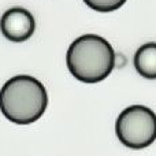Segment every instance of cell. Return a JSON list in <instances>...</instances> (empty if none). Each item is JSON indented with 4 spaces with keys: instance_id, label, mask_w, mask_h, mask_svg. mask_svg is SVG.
<instances>
[{
    "instance_id": "obj_1",
    "label": "cell",
    "mask_w": 156,
    "mask_h": 156,
    "mask_svg": "<svg viewBox=\"0 0 156 156\" xmlns=\"http://www.w3.org/2000/svg\"><path fill=\"white\" fill-rule=\"evenodd\" d=\"M47 107L45 86L32 76H15L5 81L0 89V111L12 123H34L43 116Z\"/></svg>"
},
{
    "instance_id": "obj_2",
    "label": "cell",
    "mask_w": 156,
    "mask_h": 156,
    "mask_svg": "<svg viewBox=\"0 0 156 156\" xmlns=\"http://www.w3.org/2000/svg\"><path fill=\"white\" fill-rule=\"evenodd\" d=\"M116 55L112 45L97 34H83L70 44L66 54L67 69L83 83H97L112 73Z\"/></svg>"
},
{
    "instance_id": "obj_3",
    "label": "cell",
    "mask_w": 156,
    "mask_h": 156,
    "mask_svg": "<svg viewBox=\"0 0 156 156\" xmlns=\"http://www.w3.org/2000/svg\"><path fill=\"white\" fill-rule=\"evenodd\" d=\"M115 133L127 148H147L156 140V114L141 104L126 107L116 119Z\"/></svg>"
},
{
    "instance_id": "obj_4",
    "label": "cell",
    "mask_w": 156,
    "mask_h": 156,
    "mask_svg": "<svg viewBox=\"0 0 156 156\" xmlns=\"http://www.w3.org/2000/svg\"><path fill=\"white\" fill-rule=\"evenodd\" d=\"M0 30L7 40L22 43L29 40L36 30L34 16L22 7L7 10L0 19Z\"/></svg>"
},
{
    "instance_id": "obj_5",
    "label": "cell",
    "mask_w": 156,
    "mask_h": 156,
    "mask_svg": "<svg viewBox=\"0 0 156 156\" xmlns=\"http://www.w3.org/2000/svg\"><path fill=\"white\" fill-rule=\"evenodd\" d=\"M134 67L141 77L156 80V43L141 45L134 54Z\"/></svg>"
},
{
    "instance_id": "obj_6",
    "label": "cell",
    "mask_w": 156,
    "mask_h": 156,
    "mask_svg": "<svg viewBox=\"0 0 156 156\" xmlns=\"http://www.w3.org/2000/svg\"><path fill=\"white\" fill-rule=\"evenodd\" d=\"M127 0H83L86 5L97 12H112L121 8Z\"/></svg>"
}]
</instances>
